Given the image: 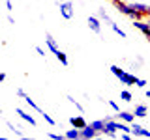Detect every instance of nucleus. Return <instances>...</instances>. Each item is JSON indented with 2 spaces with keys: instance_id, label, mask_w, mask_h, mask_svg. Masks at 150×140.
Here are the masks:
<instances>
[{
  "instance_id": "nucleus-22",
  "label": "nucleus",
  "mask_w": 150,
  "mask_h": 140,
  "mask_svg": "<svg viewBox=\"0 0 150 140\" xmlns=\"http://www.w3.org/2000/svg\"><path fill=\"white\" fill-rule=\"evenodd\" d=\"M105 103H107V105H109V106H111V108L115 110V112H120V106H118V103H116V101H112V99H107Z\"/></svg>"
},
{
  "instance_id": "nucleus-21",
  "label": "nucleus",
  "mask_w": 150,
  "mask_h": 140,
  "mask_svg": "<svg viewBox=\"0 0 150 140\" xmlns=\"http://www.w3.org/2000/svg\"><path fill=\"white\" fill-rule=\"evenodd\" d=\"M41 118H43V120L47 121V123L51 125V127H54V125H56V121H54V118H51V116L47 114V112H43V114H41Z\"/></svg>"
},
{
  "instance_id": "nucleus-7",
  "label": "nucleus",
  "mask_w": 150,
  "mask_h": 140,
  "mask_svg": "<svg viewBox=\"0 0 150 140\" xmlns=\"http://www.w3.org/2000/svg\"><path fill=\"white\" fill-rule=\"evenodd\" d=\"M88 28L94 32V34H101V19L100 17H88Z\"/></svg>"
},
{
  "instance_id": "nucleus-14",
  "label": "nucleus",
  "mask_w": 150,
  "mask_h": 140,
  "mask_svg": "<svg viewBox=\"0 0 150 140\" xmlns=\"http://www.w3.org/2000/svg\"><path fill=\"white\" fill-rule=\"evenodd\" d=\"M6 125H8V129H9V131H11V133H13V134H15V136H19V138H28V136H26V134H25V133H23V131H21V129H19V127H17V125H13V123H11V121H6Z\"/></svg>"
},
{
  "instance_id": "nucleus-28",
  "label": "nucleus",
  "mask_w": 150,
  "mask_h": 140,
  "mask_svg": "<svg viewBox=\"0 0 150 140\" xmlns=\"http://www.w3.org/2000/svg\"><path fill=\"white\" fill-rule=\"evenodd\" d=\"M144 95H146V97H148V99H150V88H148V90H146V92H144Z\"/></svg>"
},
{
  "instance_id": "nucleus-19",
  "label": "nucleus",
  "mask_w": 150,
  "mask_h": 140,
  "mask_svg": "<svg viewBox=\"0 0 150 140\" xmlns=\"http://www.w3.org/2000/svg\"><path fill=\"white\" fill-rule=\"evenodd\" d=\"M66 99H68V101H69V105H73V106H75V108H77L79 112H83V110H84L81 103H79V101H75V97H71V95H68V97H66Z\"/></svg>"
},
{
  "instance_id": "nucleus-29",
  "label": "nucleus",
  "mask_w": 150,
  "mask_h": 140,
  "mask_svg": "<svg viewBox=\"0 0 150 140\" xmlns=\"http://www.w3.org/2000/svg\"><path fill=\"white\" fill-rule=\"evenodd\" d=\"M144 19H146V21H148V22H150V15H146V17H144Z\"/></svg>"
},
{
  "instance_id": "nucleus-11",
  "label": "nucleus",
  "mask_w": 150,
  "mask_h": 140,
  "mask_svg": "<svg viewBox=\"0 0 150 140\" xmlns=\"http://www.w3.org/2000/svg\"><path fill=\"white\" fill-rule=\"evenodd\" d=\"M69 125H71V127H77V129H83V127L88 125V121L84 120L83 116H71V118H69Z\"/></svg>"
},
{
  "instance_id": "nucleus-20",
  "label": "nucleus",
  "mask_w": 150,
  "mask_h": 140,
  "mask_svg": "<svg viewBox=\"0 0 150 140\" xmlns=\"http://www.w3.org/2000/svg\"><path fill=\"white\" fill-rule=\"evenodd\" d=\"M47 138H53V140H64L66 134L62 133H47Z\"/></svg>"
},
{
  "instance_id": "nucleus-6",
  "label": "nucleus",
  "mask_w": 150,
  "mask_h": 140,
  "mask_svg": "<svg viewBox=\"0 0 150 140\" xmlns=\"http://www.w3.org/2000/svg\"><path fill=\"white\" fill-rule=\"evenodd\" d=\"M45 45H47V49H49V50H51V52H53L54 56L58 54L60 50H62V49H60V47H58V43H56V39H54V37L49 34V32H47V34H45Z\"/></svg>"
},
{
  "instance_id": "nucleus-3",
  "label": "nucleus",
  "mask_w": 150,
  "mask_h": 140,
  "mask_svg": "<svg viewBox=\"0 0 150 140\" xmlns=\"http://www.w3.org/2000/svg\"><path fill=\"white\" fill-rule=\"evenodd\" d=\"M15 93H17V95H19V97H21V99H23V101H25V103H26V105H28V106H30V108H34V110L38 112V114H43V112H45V110H41V106H40V105H38V103H36L34 99H32V97H30V95H28V93H26L25 90H23V88H17V90H15Z\"/></svg>"
},
{
  "instance_id": "nucleus-24",
  "label": "nucleus",
  "mask_w": 150,
  "mask_h": 140,
  "mask_svg": "<svg viewBox=\"0 0 150 140\" xmlns=\"http://www.w3.org/2000/svg\"><path fill=\"white\" fill-rule=\"evenodd\" d=\"M36 52H38V56H41V58H45V56H47V54H45V50L41 49V47H36Z\"/></svg>"
},
{
  "instance_id": "nucleus-8",
  "label": "nucleus",
  "mask_w": 150,
  "mask_h": 140,
  "mask_svg": "<svg viewBox=\"0 0 150 140\" xmlns=\"http://www.w3.org/2000/svg\"><path fill=\"white\" fill-rule=\"evenodd\" d=\"M115 118H116V120H122V121H126V123H133L137 116H135L133 112H128V110H120V112H116V114H115Z\"/></svg>"
},
{
  "instance_id": "nucleus-10",
  "label": "nucleus",
  "mask_w": 150,
  "mask_h": 140,
  "mask_svg": "<svg viewBox=\"0 0 150 140\" xmlns=\"http://www.w3.org/2000/svg\"><path fill=\"white\" fill-rule=\"evenodd\" d=\"M15 112H17V116H19V118H21V120H25L26 123H30L32 127H36V125H38L34 116H32V114H28V112H25L23 108H15Z\"/></svg>"
},
{
  "instance_id": "nucleus-15",
  "label": "nucleus",
  "mask_w": 150,
  "mask_h": 140,
  "mask_svg": "<svg viewBox=\"0 0 150 140\" xmlns=\"http://www.w3.org/2000/svg\"><path fill=\"white\" fill-rule=\"evenodd\" d=\"M98 17H100L103 22H107V24H111V22H112V19H111L109 13L105 11V8H100V9H98Z\"/></svg>"
},
{
  "instance_id": "nucleus-2",
  "label": "nucleus",
  "mask_w": 150,
  "mask_h": 140,
  "mask_svg": "<svg viewBox=\"0 0 150 140\" xmlns=\"http://www.w3.org/2000/svg\"><path fill=\"white\" fill-rule=\"evenodd\" d=\"M58 11H60V15H62V19L69 21V19H73V15H75V6L69 0H62V2L58 0Z\"/></svg>"
},
{
  "instance_id": "nucleus-27",
  "label": "nucleus",
  "mask_w": 150,
  "mask_h": 140,
  "mask_svg": "<svg viewBox=\"0 0 150 140\" xmlns=\"http://www.w3.org/2000/svg\"><path fill=\"white\" fill-rule=\"evenodd\" d=\"M8 21H9V24H15V19H13L11 15H8Z\"/></svg>"
},
{
  "instance_id": "nucleus-23",
  "label": "nucleus",
  "mask_w": 150,
  "mask_h": 140,
  "mask_svg": "<svg viewBox=\"0 0 150 140\" xmlns=\"http://www.w3.org/2000/svg\"><path fill=\"white\" fill-rule=\"evenodd\" d=\"M146 80H144V78H137V84H135V86H137V88H146Z\"/></svg>"
},
{
  "instance_id": "nucleus-26",
  "label": "nucleus",
  "mask_w": 150,
  "mask_h": 140,
  "mask_svg": "<svg viewBox=\"0 0 150 140\" xmlns=\"http://www.w3.org/2000/svg\"><path fill=\"white\" fill-rule=\"evenodd\" d=\"M6 77H8V75H6V73H4V71H2V73H0V82H4V80H6Z\"/></svg>"
},
{
  "instance_id": "nucleus-12",
  "label": "nucleus",
  "mask_w": 150,
  "mask_h": 140,
  "mask_svg": "<svg viewBox=\"0 0 150 140\" xmlns=\"http://www.w3.org/2000/svg\"><path fill=\"white\" fill-rule=\"evenodd\" d=\"M133 114L137 116V118H146L148 116V106L146 105H137L133 108Z\"/></svg>"
},
{
  "instance_id": "nucleus-13",
  "label": "nucleus",
  "mask_w": 150,
  "mask_h": 140,
  "mask_svg": "<svg viewBox=\"0 0 150 140\" xmlns=\"http://www.w3.org/2000/svg\"><path fill=\"white\" fill-rule=\"evenodd\" d=\"M66 138H69V140H77V138H81V129H77V127H71V129H68L66 131Z\"/></svg>"
},
{
  "instance_id": "nucleus-9",
  "label": "nucleus",
  "mask_w": 150,
  "mask_h": 140,
  "mask_svg": "<svg viewBox=\"0 0 150 140\" xmlns=\"http://www.w3.org/2000/svg\"><path fill=\"white\" fill-rule=\"evenodd\" d=\"M98 134H100V133H98V131L94 129V127H92L90 123H88L86 127H83V129H81V138H84V140H90V138H96Z\"/></svg>"
},
{
  "instance_id": "nucleus-17",
  "label": "nucleus",
  "mask_w": 150,
  "mask_h": 140,
  "mask_svg": "<svg viewBox=\"0 0 150 140\" xmlns=\"http://www.w3.org/2000/svg\"><path fill=\"white\" fill-rule=\"evenodd\" d=\"M109 26H111V30H112V32H115V34H116V36H120V37H122V39H126V32H124V30H122V28H120L118 24H116V22H115V21H112V22H111V24H109Z\"/></svg>"
},
{
  "instance_id": "nucleus-18",
  "label": "nucleus",
  "mask_w": 150,
  "mask_h": 140,
  "mask_svg": "<svg viewBox=\"0 0 150 140\" xmlns=\"http://www.w3.org/2000/svg\"><path fill=\"white\" fill-rule=\"evenodd\" d=\"M120 99L124 101V103H129L131 99H133V95H131L129 90H122V92H120Z\"/></svg>"
},
{
  "instance_id": "nucleus-1",
  "label": "nucleus",
  "mask_w": 150,
  "mask_h": 140,
  "mask_svg": "<svg viewBox=\"0 0 150 140\" xmlns=\"http://www.w3.org/2000/svg\"><path fill=\"white\" fill-rule=\"evenodd\" d=\"M109 69H111V73L120 80V84H126V86H135V84H137V78H139V77H135L133 73L122 69L120 65H111Z\"/></svg>"
},
{
  "instance_id": "nucleus-5",
  "label": "nucleus",
  "mask_w": 150,
  "mask_h": 140,
  "mask_svg": "<svg viewBox=\"0 0 150 140\" xmlns=\"http://www.w3.org/2000/svg\"><path fill=\"white\" fill-rule=\"evenodd\" d=\"M131 133H133V136H143V138H150V129L143 127L141 123H131Z\"/></svg>"
},
{
  "instance_id": "nucleus-25",
  "label": "nucleus",
  "mask_w": 150,
  "mask_h": 140,
  "mask_svg": "<svg viewBox=\"0 0 150 140\" xmlns=\"http://www.w3.org/2000/svg\"><path fill=\"white\" fill-rule=\"evenodd\" d=\"M6 9H8V13H11V11H13V4H11V0H6Z\"/></svg>"
},
{
  "instance_id": "nucleus-16",
  "label": "nucleus",
  "mask_w": 150,
  "mask_h": 140,
  "mask_svg": "<svg viewBox=\"0 0 150 140\" xmlns=\"http://www.w3.org/2000/svg\"><path fill=\"white\" fill-rule=\"evenodd\" d=\"M90 125L98 131L100 134H103V129H105V120H96V121H90Z\"/></svg>"
},
{
  "instance_id": "nucleus-4",
  "label": "nucleus",
  "mask_w": 150,
  "mask_h": 140,
  "mask_svg": "<svg viewBox=\"0 0 150 140\" xmlns=\"http://www.w3.org/2000/svg\"><path fill=\"white\" fill-rule=\"evenodd\" d=\"M129 6L133 8L141 17L150 15V6H148V4H144V2H133V0H129Z\"/></svg>"
}]
</instances>
